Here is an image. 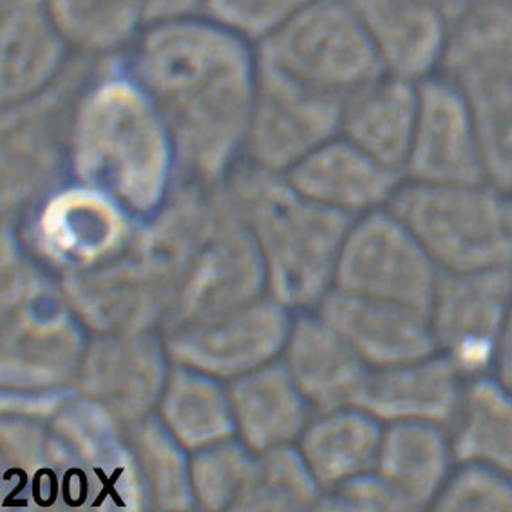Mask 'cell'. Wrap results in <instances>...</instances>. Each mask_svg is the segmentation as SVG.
Listing matches in <instances>:
<instances>
[{
    "mask_svg": "<svg viewBox=\"0 0 512 512\" xmlns=\"http://www.w3.org/2000/svg\"><path fill=\"white\" fill-rule=\"evenodd\" d=\"M67 303L91 335L160 330L171 295L131 254L86 272L58 277Z\"/></svg>",
    "mask_w": 512,
    "mask_h": 512,
    "instance_id": "ac0fdd59",
    "label": "cell"
},
{
    "mask_svg": "<svg viewBox=\"0 0 512 512\" xmlns=\"http://www.w3.org/2000/svg\"><path fill=\"white\" fill-rule=\"evenodd\" d=\"M75 53L116 57L147 28L145 0H46Z\"/></svg>",
    "mask_w": 512,
    "mask_h": 512,
    "instance_id": "1f68e13d",
    "label": "cell"
},
{
    "mask_svg": "<svg viewBox=\"0 0 512 512\" xmlns=\"http://www.w3.org/2000/svg\"><path fill=\"white\" fill-rule=\"evenodd\" d=\"M371 370L437 353L427 312L332 288L315 308Z\"/></svg>",
    "mask_w": 512,
    "mask_h": 512,
    "instance_id": "ffe728a7",
    "label": "cell"
},
{
    "mask_svg": "<svg viewBox=\"0 0 512 512\" xmlns=\"http://www.w3.org/2000/svg\"><path fill=\"white\" fill-rule=\"evenodd\" d=\"M142 467L151 507L183 512L196 507L190 482V451L181 446L156 413L127 427Z\"/></svg>",
    "mask_w": 512,
    "mask_h": 512,
    "instance_id": "e575fe53",
    "label": "cell"
},
{
    "mask_svg": "<svg viewBox=\"0 0 512 512\" xmlns=\"http://www.w3.org/2000/svg\"><path fill=\"white\" fill-rule=\"evenodd\" d=\"M384 424L359 406L315 413L297 447L323 494L375 469Z\"/></svg>",
    "mask_w": 512,
    "mask_h": 512,
    "instance_id": "f1b7e54d",
    "label": "cell"
},
{
    "mask_svg": "<svg viewBox=\"0 0 512 512\" xmlns=\"http://www.w3.org/2000/svg\"><path fill=\"white\" fill-rule=\"evenodd\" d=\"M256 51L286 75L342 100L386 73L351 0H312Z\"/></svg>",
    "mask_w": 512,
    "mask_h": 512,
    "instance_id": "9c48e42d",
    "label": "cell"
},
{
    "mask_svg": "<svg viewBox=\"0 0 512 512\" xmlns=\"http://www.w3.org/2000/svg\"><path fill=\"white\" fill-rule=\"evenodd\" d=\"M418 84L389 73L373 78L342 100L339 134L404 176L417 124Z\"/></svg>",
    "mask_w": 512,
    "mask_h": 512,
    "instance_id": "484cf974",
    "label": "cell"
},
{
    "mask_svg": "<svg viewBox=\"0 0 512 512\" xmlns=\"http://www.w3.org/2000/svg\"><path fill=\"white\" fill-rule=\"evenodd\" d=\"M418 91L417 124L404 180L427 185L487 180L482 147L464 96L438 75L420 80Z\"/></svg>",
    "mask_w": 512,
    "mask_h": 512,
    "instance_id": "e0dca14e",
    "label": "cell"
},
{
    "mask_svg": "<svg viewBox=\"0 0 512 512\" xmlns=\"http://www.w3.org/2000/svg\"><path fill=\"white\" fill-rule=\"evenodd\" d=\"M435 75L464 96L485 178L512 190V0H485L458 17Z\"/></svg>",
    "mask_w": 512,
    "mask_h": 512,
    "instance_id": "52a82bcc",
    "label": "cell"
},
{
    "mask_svg": "<svg viewBox=\"0 0 512 512\" xmlns=\"http://www.w3.org/2000/svg\"><path fill=\"white\" fill-rule=\"evenodd\" d=\"M205 0H145L147 26L165 20L187 19L201 15Z\"/></svg>",
    "mask_w": 512,
    "mask_h": 512,
    "instance_id": "60d3db41",
    "label": "cell"
},
{
    "mask_svg": "<svg viewBox=\"0 0 512 512\" xmlns=\"http://www.w3.org/2000/svg\"><path fill=\"white\" fill-rule=\"evenodd\" d=\"M281 361L315 413L355 406L371 370L315 310L295 313Z\"/></svg>",
    "mask_w": 512,
    "mask_h": 512,
    "instance_id": "603a6c76",
    "label": "cell"
},
{
    "mask_svg": "<svg viewBox=\"0 0 512 512\" xmlns=\"http://www.w3.org/2000/svg\"><path fill=\"white\" fill-rule=\"evenodd\" d=\"M294 313L265 295L209 321L162 333L172 362L230 382L283 357Z\"/></svg>",
    "mask_w": 512,
    "mask_h": 512,
    "instance_id": "9a60e30c",
    "label": "cell"
},
{
    "mask_svg": "<svg viewBox=\"0 0 512 512\" xmlns=\"http://www.w3.org/2000/svg\"><path fill=\"white\" fill-rule=\"evenodd\" d=\"M342 98L295 80L257 57L256 93L243 158L290 171L341 131Z\"/></svg>",
    "mask_w": 512,
    "mask_h": 512,
    "instance_id": "7c38bea8",
    "label": "cell"
},
{
    "mask_svg": "<svg viewBox=\"0 0 512 512\" xmlns=\"http://www.w3.org/2000/svg\"><path fill=\"white\" fill-rule=\"evenodd\" d=\"M219 207L221 183L178 180L162 207L138 228L129 254L171 295L172 304L216 225Z\"/></svg>",
    "mask_w": 512,
    "mask_h": 512,
    "instance_id": "d6986e66",
    "label": "cell"
},
{
    "mask_svg": "<svg viewBox=\"0 0 512 512\" xmlns=\"http://www.w3.org/2000/svg\"><path fill=\"white\" fill-rule=\"evenodd\" d=\"M69 158L71 180L109 194L142 221L178 183L171 131L118 55L105 58L76 104Z\"/></svg>",
    "mask_w": 512,
    "mask_h": 512,
    "instance_id": "7a4b0ae2",
    "label": "cell"
},
{
    "mask_svg": "<svg viewBox=\"0 0 512 512\" xmlns=\"http://www.w3.org/2000/svg\"><path fill=\"white\" fill-rule=\"evenodd\" d=\"M2 105L37 95L67 66L71 46L46 0H2Z\"/></svg>",
    "mask_w": 512,
    "mask_h": 512,
    "instance_id": "cb8c5ba5",
    "label": "cell"
},
{
    "mask_svg": "<svg viewBox=\"0 0 512 512\" xmlns=\"http://www.w3.org/2000/svg\"><path fill=\"white\" fill-rule=\"evenodd\" d=\"M225 380L172 362L156 415L190 453L238 437Z\"/></svg>",
    "mask_w": 512,
    "mask_h": 512,
    "instance_id": "f546056e",
    "label": "cell"
},
{
    "mask_svg": "<svg viewBox=\"0 0 512 512\" xmlns=\"http://www.w3.org/2000/svg\"><path fill=\"white\" fill-rule=\"evenodd\" d=\"M127 69L171 131L178 180L225 181L243 158L257 78L252 42L203 15L154 22Z\"/></svg>",
    "mask_w": 512,
    "mask_h": 512,
    "instance_id": "6da1fadb",
    "label": "cell"
},
{
    "mask_svg": "<svg viewBox=\"0 0 512 512\" xmlns=\"http://www.w3.org/2000/svg\"><path fill=\"white\" fill-rule=\"evenodd\" d=\"M489 375H493L502 386L512 391V306L507 321L503 324L502 335L498 339L494 353L493 368Z\"/></svg>",
    "mask_w": 512,
    "mask_h": 512,
    "instance_id": "b9f144b4",
    "label": "cell"
},
{
    "mask_svg": "<svg viewBox=\"0 0 512 512\" xmlns=\"http://www.w3.org/2000/svg\"><path fill=\"white\" fill-rule=\"evenodd\" d=\"M171 366L165 337L158 330L91 335L75 388L129 427L156 411Z\"/></svg>",
    "mask_w": 512,
    "mask_h": 512,
    "instance_id": "2e32d148",
    "label": "cell"
},
{
    "mask_svg": "<svg viewBox=\"0 0 512 512\" xmlns=\"http://www.w3.org/2000/svg\"><path fill=\"white\" fill-rule=\"evenodd\" d=\"M228 395L238 438L254 455L297 444L315 415L283 361L270 362L230 380Z\"/></svg>",
    "mask_w": 512,
    "mask_h": 512,
    "instance_id": "4316f807",
    "label": "cell"
},
{
    "mask_svg": "<svg viewBox=\"0 0 512 512\" xmlns=\"http://www.w3.org/2000/svg\"><path fill=\"white\" fill-rule=\"evenodd\" d=\"M388 209L440 272L512 268V190L489 180L455 185L404 180Z\"/></svg>",
    "mask_w": 512,
    "mask_h": 512,
    "instance_id": "8992f818",
    "label": "cell"
},
{
    "mask_svg": "<svg viewBox=\"0 0 512 512\" xmlns=\"http://www.w3.org/2000/svg\"><path fill=\"white\" fill-rule=\"evenodd\" d=\"M140 225L142 219L109 194L71 180L13 227L29 256L62 277L127 256Z\"/></svg>",
    "mask_w": 512,
    "mask_h": 512,
    "instance_id": "30bf717a",
    "label": "cell"
},
{
    "mask_svg": "<svg viewBox=\"0 0 512 512\" xmlns=\"http://www.w3.org/2000/svg\"><path fill=\"white\" fill-rule=\"evenodd\" d=\"M310 2L312 0H205L201 15L257 46Z\"/></svg>",
    "mask_w": 512,
    "mask_h": 512,
    "instance_id": "74e56055",
    "label": "cell"
},
{
    "mask_svg": "<svg viewBox=\"0 0 512 512\" xmlns=\"http://www.w3.org/2000/svg\"><path fill=\"white\" fill-rule=\"evenodd\" d=\"M455 464L447 427L391 422L384 424L373 471L399 494L409 512L433 509Z\"/></svg>",
    "mask_w": 512,
    "mask_h": 512,
    "instance_id": "83f0119b",
    "label": "cell"
},
{
    "mask_svg": "<svg viewBox=\"0 0 512 512\" xmlns=\"http://www.w3.org/2000/svg\"><path fill=\"white\" fill-rule=\"evenodd\" d=\"M4 482L11 496L28 493L29 500L49 507L60 500L55 442L48 422L4 415L0 424Z\"/></svg>",
    "mask_w": 512,
    "mask_h": 512,
    "instance_id": "836d02e7",
    "label": "cell"
},
{
    "mask_svg": "<svg viewBox=\"0 0 512 512\" xmlns=\"http://www.w3.org/2000/svg\"><path fill=\"white\" fill-rule=\"evenodd\" d=\"M433 509L512 511V475L491 465L456 462Z\"/></svg>",
    "mask_w": 512,
    "mask_h": 512,
    "instance_id": "8d00e7d4",
    "label": "cell"
},
{
    "mask_svg": "<svg viewBox=\"0 0 512 512\" xmlns=\"http://www.w3.org/2000/svg\"><path fill=\"white\" fill-rule=\"evenodd\" d=\"M351 4L386 73L415 82L437 73L449 20L431 0H351Z\"/></svg>",
    "mask_w": 512,
    "mask_h": 512,
    "instance_id": "d4e9b609",
    "label": "cell"
},
{
    "mask_svg": "<svg viewBox=\"0 0 512 512\" xmlns=\"http://www.w3.org/2000/svg\"><path fill=\"white\" fill-rule=\"evenodd\" d=\"M75 386L55 389H2L0 409L2 415L33 418L51 422L66 400L73 395Z\"/></svg>",
    "mask_w": 512,
    "mask_h": 512,
    "instance_id": "ab89813d",
    "label": "cell"
},
{
    "mask_svg": "<svg viewBox=\"0 0 512 512\" xmlns=\"http://www.w3.org/2000/svg\"><path fill=\"white\" fill-rule=\"evenodd\" d=\"M265 295L268 275L261 248L221 181L216 225L181 283L162 332L209 321Z\"/></svg>",
    "mask_w": 512,
    "mask_h": 512,
    "instance_id": "4fadbf2b",
    "label": "cell"
},
{
    "mask_svg": "<svg viewBox=\"0 0 512 512\" xmlns=\"http://www.w3.org/2000/svg\"><path fill=\"white\" fill-rule=\"evenodd\" d=\"M456 462H478L512 475V391L493 375L467 380L449 427Z\"/></svg>",
    "mask_w": 512,
    "mask_h": 512,
    "instance_id": "4dcf8cb0",
    "label": "cell"
},
{
    "mask_svg": "<svg viewBox=\"0 0 512 512\" xmlns=\"http://www.w3.org/2000/svg\"><path fill=\"white\" fill-rule=\"evenodd\" d=\"M286 178L306 198L353 219L386 209L404 181L341 134L310 152Z\"/></svg>",
    "mask_w": 512,
    "mask_h": 512,
    "instance_id": "44dd1931",
    "label": "cell"
},
{
    "mask_svg": "<svg viewBox=\"0 0 512 512\" xmlns=\"http://www.w3.org/2000/svg\"><path fill=\"white\" fill-rule=\"evenodd\" d=\"M431 2L444 13V17L449 20V26H451L458 17L464 15L465 11L475 8L476 4L484 0H431Z\"/></svg>",
    "mask_w": 512,
    "mask_h": 512,
    "instance_id": "7bdbcfd3",
    "label": "cell"
},
{
    "mask_svg": "<svg viewBox=\"0 0 512 512\" xmlns=\"http://www.w3.org/2000/svg\"><path fill=\"white\" fill-rule=\"evenodd\" d=\"M107 57L75 53L37 95L2 105L0 203L17 225L37 203L71 180V127L76 104Z\"/></svg>",
    "mask_w": 512,
    "mask_h": 512,
    "instance_id": "5b68a950",
    "label": "cell"
},
{
    "mask_svg": "<svg viewBox=\"0 0 512 512\" xmlns=\"http://www.w3.org/2000/svg\"><path fill=\"white\" fill-rule=\"evenodd\" d=\"M254 453L238 437L190 453V482L196 507L232 511L247 480Z\"/></svg>",
    "mask_w": 512,
    "mask_h": 512,
    "instance_id": "d590c367",
    "label": "cell"
},
{
    "mask_svg": "<svg viewBox=\"0 0 512 512\" xmlns=\"http://www.w3.org/2000/svg\"><path fill=\"white\" fill-rule=\"evenodd\" d=\"M223 187L265 259L268 295L292 312L315 310L333 288L355 219L306 198L283 172L241 158Z\"/></svg>",
    "mask_w": 512,
    "mask_h": 512,
    "instance_id": "3957f363",
    "label": "cell"
},
{
    "mask_svg": "<svg viewBox=\"0 0 512 512\" xmlns=\"http://www.w3.org/2000/svg\"><path fill=\"white\" fill-rule=\"evenodd\" d=\"M319 509L328 511L408 512L395 493L375 471L357 476L323 494Z\"/></svg>",
    "mask_w": 512,
    "mask_h": 512,
    "instance_id": "f35d334b",
    "label": "cell"
},
{
    "mask_svg": "<svg viewBox=\"0 0 512 512\" xmlns=\"http://www.w3.org/2000/svg\"><path fill=\"white\" fill-rule=\"evenodd\" d=\"M438 275V266L418 239L386 207L351 223L335 268L333 288L427 312Z\"/></svg>",
    "mask_w": 512,
    "mask_h": 512,
    "instance_id": "8fae6325",
    "label": "cell"
},
{
    "mask_svg": "<svg viewBox=\"0 0 512 512\" xmlns=\"http://www.w3.org/2000/svg\"><path fill=\"white\" fill-rule=\"evenodd\" d=\"M49 426L60 500L71 507L151 509L129 429L109 409L75 388Z\"/></svg>",
    "mask_w": 512,
    "mask_h": 512,
    "instance_id": "ba28073f",
    "label": "cell"
},
{
    "mask_svg": "<svg viewBox=\"0 0 512 512\" xmlns=\"http://www.w3.org/2000/svg\"><path fill=\"white\" fill-rule=\"evenodd\" d=\"M512 306V268L440 272L427 317L437 353L471 380L491 373Z\"/></svg>",
    "mask_w": 512,
    "mask_h": 512,
    "instance_id": "5bb4252c",
    "label": "cell"
},
{
    "mask_svg": "<svg viewBox=\"0 0 512 512\" xmlns=\"http://www.w3.org/2000/svg\"><path fill=\"white\" fill-rule=\"evenodd\" d=\"M467 379L440 353L370 370L355 406L382 424L418 422L449 427L464 399Z\"/></svg>",
    "mask_w": 512,
    "mask_h": 512,
    "instance_id": "7402d4cb",
    "label": "cell"
},
{
    "mask_svg": "<svg viewBox=\"0 0 512 512\" xmlns=\"http://www.w3.org/2000/svg\"><path fill=\"white\" fill-rule=\"evenodd\" d=\"M321 498L323 489L299 447L288 444L254 455L232 511H306L319 509Z\"/></svg>",
    "mask_w": 512,
    "mask_h": 512,
    "instance_id": "d6a6232c",
    "label": "cell"
},
{
    "mask_svg": "<svg viewBox=\"0 0 512 512\" xmlns=\"http://www.w3.org/2000/svg\"><path fill=\"white\" fill-rule=\"evenodd\" d=\"M0 380L4 389L75 386L89 342L58 281L4 223L0 256Z\"/></svg>",
    "mask_w": 512,
    "mask_h": 512,
    "instance_id": "277c9868",
    "label": "cell"
}]
</instances>
